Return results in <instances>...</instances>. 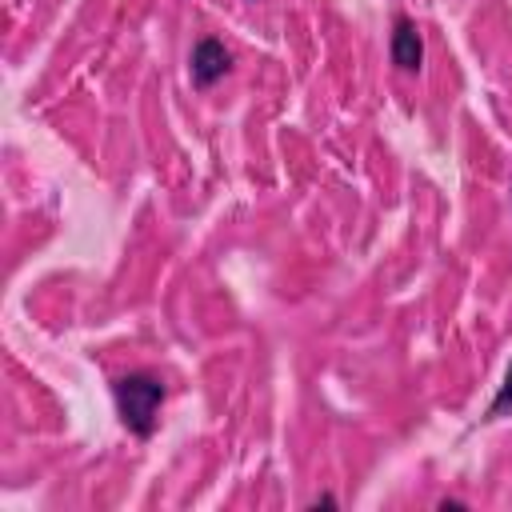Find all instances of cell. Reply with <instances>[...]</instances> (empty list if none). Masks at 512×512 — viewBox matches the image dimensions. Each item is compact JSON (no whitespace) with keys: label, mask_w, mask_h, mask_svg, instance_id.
Returning <instances> with one entry per match:
<instances>
[{"label":"cell","mask_w":512,"mask_h":512,"mask_svg":"<svg viewBox=\"0 0 512 512\" xmlns=\"http://www.w3.org/2000/svg\"><path fill=\"white\" fill-rule=\"evenodd\" d=\"M164 396H168V388H164V380L152 376V372H128V376H116V380H112L116 416H120V424H124L132 436H140V440H148V436L156 432Z\"/></svg>","instance_id":"cell-1"},{"label":"cell","mask_w":512,"mask_h":512,"mask_svg":"<svg viewBox=\"0 0 512 512\" xmlns=\"http://www.w3.org/2000/svg\"><path fill=\"white\" fill-rule=\"evenodd\" d=\"M228 72H232V52H228L216 36L196 40V48H192V56H188V76H192V84H196V88H212V84L224 80Z\"/></svg>","instance_id":"cell-2"},{"label":"cell","mask_w":512,"mask_h":512,"mask_svg":"<svg viewBox=\"0 0 512 512\" xmlns=\"http://www.w3.org/2000/svg\"><path fill=\"white\" fill-rule=\"evenodd\" d=\"M308 508H336V496H328V492H324V496H316Z\"/></svg>","instance_id":"cell-5"},{"label":"cell","mask_w":512,"mask_h":512,"mask_svg":"<svg viewBox=\"0 0 512 512\" xmlns=\"http://www.w3.org/2000/svg\"><path fill=\"white\" fill-rule=\"evenodd\" d=\"M388 52H392V64H396L400 72H420V64H424V40H420L416 20L396 16V24H392V40H388Z\"/></svg>","instance_id":"cell-3"},{"label":"cell","mask_w":512,"mask_h":512,"mask_svg":"<svg viewBox=\"0 0 512 512\" xmlns=\"http://www.w3.org/2000/svg\"><path fill=\"white\" fill-rule=\"evenodd\" d=\"M500 416H512V364L504 372V384L496 388L492 404H488V420H500Z\"/></svg>","instance_id":"cell-4"}]
</instances>
